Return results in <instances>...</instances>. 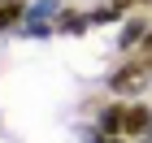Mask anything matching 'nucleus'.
<instances>
[{
    "label": "nucleus",
    "mask_w": 152,
    "mask_h": 143,
    "mask_svg": "<svg viewBox=\"0 0 152 143\" xmlns=\"http://www.w3.org/2000/svg\"><path fill=\"white\" fill-rule=\"evenodd\" d=\"M148 87H152V52L139 48V57H126L113 70L109 91H113V95H139V91H148Z\"/></svg>",
    "instance_id": "nucleus-1"
},
{
    "label": "nucleus",
    "mask_w": 152,
    "mask_h": 143,
    "mask_svg": "<svg viewBox=\"0 0 152 143\" xmlns=\"http://www.w3.org/2000/svg\"><path fill=\"white\" fill-rule=\"evenodd\" d=\"M126 113H130V104H122V95H117L109 108H100V134H104V139L126 134Z\"/></svg>",
    "instance_id": "nucleus-2"
},
{
    "label": "nucleus",
    "mask_w": 152,
    "mask_h": 143,
    "mask_svg": "<svg viewBox=\"0 0 152 143\" xmlns=\"http://www.w3.org/2000/svg\"><path fill=\"white\" fill-rule=\"evenodd\" d=\"M126 134H130V139H139V134L152 139V108H148V104H130V113H126Z\"/></svg>",
    "instance_id": "nucleus-3"
},
{
    "label": "nucleus",
    "mask_w": 152,
    "mask_h": 143,
    "mask_svg": "<svg viewBox=\"0 0 152 143\" xmlns=\"http://www.w3.org/2000/svg\"><path fill=\"white\" fill-rule=\"evenodd\" d=\"M143 35H148V22H143V17H130L126 30H122V39H117V48H122V52H130V48L143 44Z\"/></svg>",
    "instance_id": "nucleus-4"
},
{
    "label": "nucleus",
    "mask_w": 152,
    "mask_h": 143,
    "mask_svg": "<svg viewBox=\"0 0 152 143\" xmlns=\"http://www.w3.org/2000/svg\"><path fill=\"white\" fill-rule=\"evenodd\" d=\"M22 17H26V0H0V30H13Z\"/></svg>",
    "instance_id": "nucleus-5"
},
{
    "label": "nucleus",
    "mask_w": 152,
    "mask_h": 143,
    "mask_svg": "<svg viewBox=\"0 0 152 143\" xmlns=\"http://www.w3.org/2000/svg\"><path fill=\"white\" fill-rule=\"evenodd\" d=\"M87 22H91V13L65 9V13H61V22H57V30H65V35H83V30H87Z\"/></svg>",
    "instance_id": "nucleus-6"
},
{
    "label": "nucleus",
    "mask_w": 152,
    "mask_h": 143,
    "mask_svg": "<svg viewBox=\"0 0 152 143\" xmlns=\"http://www.w3.org/2000/svg\"><path fill=\"white\" fill-rule=\"evenodd\" d=\"M117 17H122V9H117V4H104V9L91 13V26H109V22H117Z\"/></svg>",
    "instance_id": "nucleus-7"
},
{
    "label": "nucleus",
    "mask_w": 152,
    "mask_h": 143,
    "mask_svg": "<svg viewBox=\"0 0 152 143\" xmlns=\"http://www.w3.org/2000/svg\"><path fill=\"white\" fill-rule=\"evenodd\" d=\"M139 48H143V52H152V26H148V35H143V44H139Z\"/></svg>",
    "instance_id": "nucleus-8"
},
{
    "label": "nucleus",
    "mask_w": 152,
    "mask_h": 143,
    "mask_svg": "<svg viewBox=\"0 0 152 143\" xmlns=\"http://www.w3.org/2000/svg\"><path fill=\"white\" fill-rule=\"evenodd\" d=\"M113 4H117V9H122V13H126L130 4H139V0H113Z\"/></svg>",
    "instance_id": "nucleus-9"
},
{
    "label": "nucleus",
    "mask_w": 152,
    "mask_h": 143,
    "mask_svg": "<svg viewBox=\"0 0 152 143\" xmlns=\"http://www.w3.org/2000/svg\"><path fill=\"white\" fill-rule=\"evenodd\" d=\"M109 143H130V134H113V139H109Z\"/></svg>",
    "instance_id": "nucleus-10"
}]
</instances>
